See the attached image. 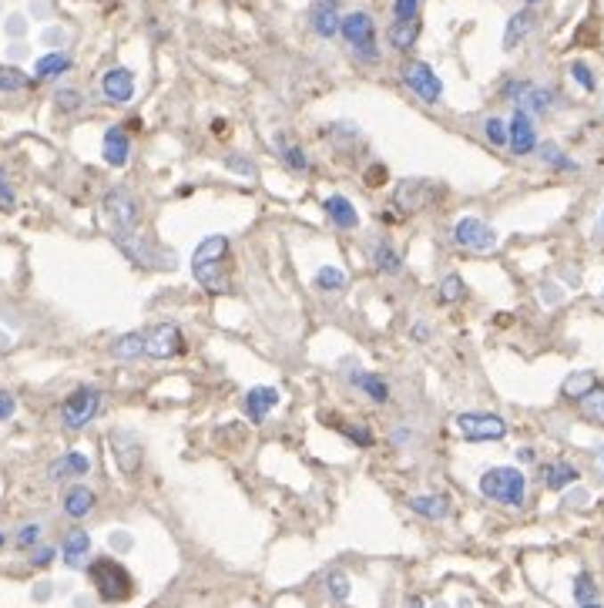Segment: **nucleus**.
Wrapping results in <instances>:
<instances>
[{
	"label": "nucleus",
	"instance_id": "obj_10",
	"mask_svg": "<svg viewBox=\"0 0 604 608\" xmlns=\"http://www.w3.org/2000/svg\"><path fill=\"white\" fill-rule=\"evenodd\" d=\"M453 242L467 252H490L497 246V232L490 229L484 218L477 216H463L453 222Z\"/></svg>",
	"mask_w": 604,
	"mask_h": 608
},
{
	"label": "nucleus",
	"instance_id": "obj_25",
	"mask_svg": "<svg viewBox=\"0 0 604 608\" xmlns=\"http://www.w3.org/2000/svg\"><path fill=\"white\" fill-rule=\"evenodd\" d=\"M353 387H360V393H366L373 404H387L389 400V383L380 374L360 370V374H353Z\"/></svg>",
	"mask_w": 604,
	"mask_h": 608
},
{
	"label": "nucleus",
	"instance_id": "obj_5",
	"mask_svg": "<svg viewBox=\"0 0 604 608\" xmlns=\"http://www.w3.org/2000/svg\"><path fill=\"white\" fill-rule=\"evenodd\" d=\"M87 579L94 581L101 602L108 605H118V602H128L131 592H135V581H131L128 568L115 562V558H94L87 565Z\"/></svg>",
	"mask_w": 604,
	"mask_h": 608
},
{
	"label": "nucleus",
	"instance_id": "obj_13",
	"mask_svg": "<svg viewBox=\"0 0 604 608\" xmlns=\"http://www.w3.org/2000/svg\"><path fill=\"white\" fill-rule=\"evenodd\" d=\"M537 128H534V115H527V111H514L510 115V125H507V148L518 155V159H527V155H534L537 152Z\"/></svg>",
	"mask_w": 604,
	"mask_h": 608
},
{
	"label": "nucleus",
	"instance_id": "obj_3",
	"mask_svg": "<svg viewBox=\"0 0 604 608\" xmlns=\"http://www.w3.org/2000/svg\"><path fill=\"white\" fill-rule=\"evenodd\" d=\"M480 494L503 507H524L527 501V478L520 467H490L480 474Z\"/></svg>",
	"mask_w": 604,
	"mask_h": 608
},
{
	"label": "nucleus",
	"instance_id": "obj_1",
	"mask_svg": "<svg viewBox=\"0 0 604 608\" xmlns=\"http://www.w3.org/2000/svg\"><path fill=\"white\" fill-rule=\"evenodd\" d=\"M118 360H175L185 353V336L175 323H159L151 330L125 333L111 343Z\"/></svg>",
	"mask_w": 604,
	"mask_h": 608
},
{
	"label": "nucleus",
	"instance_id": "obj_15",
	"mask_svg": "<svg viewBox=\"0 0 604 608\" xmlns=\"http://www.w3.org/2000/svg\"><path fill=\"white\" fill-rule=\"evenodd\" d=\"M275 407H279V390L275 387H252L242 400L245 417L252 420V423H265Z\"/></svg>",
	"mask_w": 604,
	"mask_h": 608
},
{
	"label": "nucleus",
	"instance_id": "obj_54",
	"mask_svg": "<svg viewBox=\"0 0 604 608\" xmlns=\"http://www.w3.org/2000/svg\"><path fill=\"white\" fill-rule=\"evenodd\" d=\"M598 457H601V464H604V444H601V448H598Z\"/></svg>",
	"mask_w": 604,
	"mask_h": 608
},
{
	"label": "nucleus",
	"instance_id": "obj_53",
	"mask_svg": "<svg viewBox=\"0 0 604 608\" xmlns=\"http://www.w3.org/2000/svg\"><path fill=\"white\" fill-rule=\"evenodd\" d=\"M581 608H601V605H598V602H588V605H581Z\"/></svg>",
	"mask_w": 604,
	"mask_h": 608
},
{
	"label": "nucleus",
	"instance_id": "obj_11",
	"mask_svg": "<svg viewBox=\"0 0 604 608\" xmlns=\"http://www.w3.org/2000/svg\"><path fill=\"white\" fill-rule=\"evenodd\" d=\"M503 98H510L527 115H547L554 108V91L534 85V81H510L503 87Z\"/></svg>",
	"mask_w": 604,
	"mask_h": 608
},
{
	"label": "nucleus",
	"instance_id": "obj_47",
	"mask_svg": "<svg viewBox=\"0 0 604 608\" xmlns=\"http://www.w3.org/2000/svg\"><path fill=\"white\" fill-rule=\"evenodd\" d=\"M54 562V548H47V545H37V551L30 555V565L34 568H47Z\"/></svg>",
	"mask_w": 604,
	"mask_h": 608
},
{
	"label": "nucleus",
	"instance_id": "obj_43",
	"mask_svg": "<svg viewBox=\"0 0 604 608\" xmlns=\"http://www.w3.org/2000/svg\"><path fill=\"white\" fill-rule=\"evenodd\" d=\"M326 585H330V592L336 602H346V598H349V581H346L343 571H332L330 579H326Z\"/></svg>",
	"mask_w": 604,
	"mask_h": 608
},
{
	"label": "nucleus",
	"instance_id": "obj_20",
	"mask_svg": "<svg viewBox=\"0 0 604 608\" xmlns=\"http://www.w3.org/2000/svg\"><path fill=\"white\" fill-rule=\"evenodd\" d=\"M87 471H91V461H87V454H78V450H71V454H64V457H58V461L51 464V481H68V478H85Z\"/></svg>",
	"mask_w": 604,
	"mask_h": 608
},
{
	"label": "nucleus",
	"instance_id": "obj_29",
	"mask_svg": "<svg viewBox=\"0 0 604 608\" xmlns=\"http://www.w3.org/2000/svg\"><path fill=\"white\" fill-rule=\"evenodd\" d=\"M581 414H584V420H591V423H601L604 427V383L598 380L594 387H591L584 397H581Z\"/></svg>",
	"mask_w": 604,
	"mask_h": 608
},
{
	"label": "nucleus",
	"instance_id": "obj_30",
	"mask_svg": "<svg viewBox=\"0 0 604 608\" xmlns=\"http://www.w3.org/2000/svg\"><path fill=\"white\" fill-rule=\"evenodd\" d=\"M537 155L544 161L547 168H554V172H577V161L567 159L561 148L554 145V142H544V145H537Z\"/></svg>",
	"mask_w": 604,
	"mask_h": 608
},
{
	"label": "nucleus",
	"instance_id": "obj_49",
	"mask_svg": "<svg viewBox=\"0 0 604 608\" xmlns=\"http://www.w3.org/2000/svg\"><path fill=\"white\" fill-rule=\"evenodd\" d=\"M11 414H14V397L7 390H0V420H7Z\"/></svg>",
	"mask_w": 604,
	"mask_h": 608
},
{
	"label": "nucleus",
	"instance_id": "obj_34",
	"mask_svg": "<svg viewBox=\"0 0 604 608\" xmlns=\"http://www.w3.org/2000/svg\"><path fill=\"white\" fill-rule=\"evenodd\" d=\"M463 296H467V290H463V279L457 273H450L440 279V290H437V300H440V306H453L461 303Z\"/></svg>",
	"mask_w": 604,
	"mask_h": 608
},
{
	"label": "nucleus",
	"instance_id": "obj_38",
	"mask_svg": "<svg viewBox=\"0 0 604 608\" xmlns=\"http://www.w3.org/2000/svg\"><path fill=\"white\" fill-rule=\"evenodd\" d=\"M282 161L289 165V172H309V155L302 152V145H282Z\"/></svg>",
	"mask_w": 604,
	"mask_h": 608
},
{
	"label": "nucleus",
	"instance_id": "obj_19",
	"mask_svg": "<svg viewBox=\"0 0 604 608\" xmlns=\"http://www.w3.org/2000/svg\"><path fill=\"white\" fill-rule=\"evenodd\" d=\"M322 209H326V216L336 229H356L360 226V212H356V205L349 202L346 195H330V199H322Z\"/></svg>",
	"mask_w": 604,
	"mask_h": 608
},
{
	"label": "nucleus",
	"instance_id": "obj_32",
	"mask_svg": "<svg viewBox=\"0 0 604 608\" xmlns=\"http://www.w3.org/2000/svg\"><path fill=\"white\" fill-rule=\"evenodd\" d=\"M313 283H316L319 292H343L346 286H349V275H346L339 266H322Z\"/></svg>",
	"mask_w": 604,
	"mask_h": 608
},
{
	"label": "nucleus",
	"instance_id": "obj_7",
	"mask_svg": "<svg viewBox=\"0 0 604 608\" xmlns=\"http://www.w3.org/2000/svg\"><path fill=\"white\" fill-rule=\"evenodd\" d=\"M457 431L470 444H490V440H503L507 437V420L501 414L470 410V414H457Z\"/></svg>",
	"mask_w": 604,
	"mask_h": 608
},
{
	"label": "nucleus",
	"instance_id": "obj_26",
	"mask_svg": "<svg viewBox=\"0 0 604 608\" xmlns=\"http://www.w3.org/2000/svg\"><path fill=\"white\" fill-rule=\"evenodd\" d=\"M68 71H71V58L61 54V51L44 54V58L34 64V78H37V81H51V78H61V74H68Z\"/></svg>",
	"mask_w": 604,
	"mask_h": 608
},
{
	"label": "nucleus",
	"instance_id": "obj_39",
	"mask_svg": "<svg viewBox=\"0 0 604 608\" xmlns=\"http://www.w3.org/2000/svg\"><path fill=\"white\" fill-rule=\"evenodd\" d=\"M484 135H487L490 145L507 148V125H503V118H494V115H490L487 121H484Z\"/></svg>",
	"mask_w": 604,
	"mask_h": 608
},
{
	"label": "nucleus",
	"instance_id": "obj_56",
	"mask_svg": "<svg viewBox=\"0 0 604 608\" xmlns=\"http://www.w3.org/2000/svg\"><path fill=\"white\" fill-rule=\"evenodd\" d=\"M4 541H7V538H4V531H0V548H4Z\"/></svg>",
	"mask_w": 604,
	"mask_h": 608
},
{
	"label": "nucleus",
	"instance_id": "obj_35",
	"mask_svg": "<svg viewBox=\"0 0 604 608\" xmlns=\"http://www.w3.org/2000/svg\"><path fill=\"white\" fill-rule=\"evenodd\" d=\"M575 602H577V605L598 602V581L591 579L588 571H581V575L575 579Z\"/></svg>",
	"mask_w": 604,
	"mask_h": 608
},
{
	"label": "nucleus",
	"instance_id": "obj_37",
	"mask_svg": "<svg viewBox=\"0 0 604 608\" xmlns=\"http://www.w3.org/2000/svg\"><path fill=\"white\" fill-rule=\"evenodd\" d=\"M339 434L346 437V440H353L356 448H373L376 437L370 427H353V423H339Z\"/></svg>",
	"mask_w": 604,
	"mask_h": 608
},
{
	"label": "nucleus",
	"instance_id": "obj_55",
	"mask_svg": "<svg viewBox=\"0 0 604 608\" xmlns=\"http://www.w3.org/2000/svg\"><path fill=\"white\" fill-rule=\"evenodd\" d=\"M524 4H527V7H534V4H541V0H524Z\"/></svg>",
	"mask_w": 604,
	"mask_h": 608
},
{
	"label": "nucleus",
	"instance_id": "obj_12",
	"mask_svg": "<svg viewBox=\"0 0 604 608\" xmlns=\"http://www.w3.org/2000/svg\"><path fill=\"white\" fill-rule=\"evenodd\" d=\"M437 185L433 182H427V178H403L400 185H396V192H393V202L400 205L403 212H423L427 205L437 202Z\"/></svg>",
	"mask_w": 604,
	"mask_h": 608
},
{
	"label": "nucleus",
	"instance_id": "obj_41",
	"mask_svg": "<svg viewBox=\"0 0 604 608\" xmlns=\"http://www.w3.org/2000/svg\"><path fill=\"white\" fill-rule=\"evenodd\" d=\"M571 78H575V81L584 87V91H594V87H598V81H594V71H591L584 61H575V64H571Z\"/></svg>",
	"mask_w": 604,
	"mask_h": 608
},
{
	"label": "nucleus",
	"instance_id": "obj_2",
	"mask_svg": "<svg viewBox=\"0 0 604 608\" xmlns=\"http://www.w3.org/2000/svg\"><path fill=\"white\" fill-rule=\"evenodd\" d=\"M192 275L208 296H229L232 292V242L229 235H208L201 239L192 256Z\"/></svg>",
	"mask_w": 604,
	"mask_h": 608
},
{
	"label": "nucleus",
	"instance_id": "obj_36",
	"mask_svg": "<svg viewBox=\"0 0 604 608\" xmlns=\"http://www.w3.org/2000/svg\"><path fill=\"white\" fill-rule=\"evenodd\" d=\"M28 85H30V78L24 71L0 64V91H24Z\"/></svg>",
	"mask_w": 604,
	"mask_h": 608
},
{
	"label": "nucleus",
	"instance_id": "obj_8",
	"mask_svg": "<svg viewBox=\"0 0 604 608\" xmlns=\"http://www.w3.org/2000/svg\"><path fill=\"white\" fill-rule=\"evenodd\" d=\"M98 410H101L98 387H78L74 393L64 397V404H61V420H64V427L81 431V427H87L91 420L98 417Z\"/></svg>",
	"mask_w": 604,
	"mask_h": 608
},
{
	"label": "nucleus",
	"instance_id": "obj_21",
	"mask_svg": "<svg viewBox=\"0 0 604 608\" xmlns=\"http://www.w3.org/2000/svg\"><path fill=\"white\" fill-rule=\"evenodd\" d=\"M531 30H534V11L531 7H524V11H518V14L507 21V30H503V51H514L518 44H524Z\"/></svg>",
	"mask_w": 604,
	"mask_h": 608
},
{
	"label": "nucleus",
	"instance_id": "obj_14",
	"mask_svg": "<svg viewBox=\"0 0 604 608\" xmlns=\"http://www.w3.org/2000/svg\"><path fill=\"white\" fill-rule=\"evenodd\" d=\"M339 24H343L339 0H313V7H309V28L316 30V37L332 41L339 34Z\"/></svg>",
	"mask_w": 604,
	"mask_h": 608
},
{
	"label": "nucleus",
	"instance_id": "obj_45",
	"mask_svg": "<svg viewBox=\"0 0 604 608\" xmlns=\"http://www.w3.org/2000/svg\"><path fill=\"white\" fill-rule=\"evenodd\" d=\"M58 108L61 111H78L81 108V94L74 87H61L58 91Z\"/></svg>",
	"mask_w": 604,
	"mask_h": 608
},
{
	"label": "nucleus",
	"instance_id": "obj_57",
	"mask_svg": "<svg viewBox=\"0 0 604 608\" xmlns=\"http://www.w3.org/2000/svg\"><path fill=\"white\" fill-rule=\"evenodd\" d=\"M601 222H604V216H601Z\"/></svg>",
	"mask_w": 604,
	"mask_h": 608
},
{
	"label": "nucleus",
	"instance_id": "obj_6",
	"mask_svg": "<svg viewBox=\"0 0 604 608\" xmlns=\"http://www.w3.org/2000/svg\"><path fill=\"white\" fill-rule=\"evenodd\" d=\"M104 216H108V229L118 239V246L125 249L131 242V235L138 232V222H142V209L135 202V195L128 189H111L104 195Z\"/></svg>",
	"mask_w": 604,
	"mask_h": 608
},
{
	"label": "nucleus",
	"instance_id": "obj_22",
	"mask_svg": "<svg viewBox=\"0 0 604 608\" xmlns=\"http://www.w3.org/2000/svg\"><path fill=\"white\" fill-rule=\"evenodd\" d=\"M410 511L423 514L427 522H444L450 514V501H446V494H417V497H410Z\"/></svg>",
	"mask_w": 604,
	"mask_h": 608
},
{
	"label": "nucleus",
	"instance_id": "obj_40",
	"mask_svg": "<svg viewBox=\"0 0 604 608\" xmlns=\"http://www.w3.org/2000/svg\"><path fill=\"white\" fill-rule=\"evenodd\" d=\"M41 535H44L41 524H24V528L17 531V548H37Z\"/></svg>",
	"mask_w": 604,
	"mask_h": 608
},
{
	"label": "nucleus",
	"instance_id": "obj_4",
	"mask_svg": "<svg viewBox=\"0 0 604 608\" xmlns=\"http://www.w3.org/2000/svg\"><path fill=\"white\" fill-rule=\"evenodd\" d=\"M339 37H343L346 47H349L363 64H376V61H380V34H376V21L366 14V11H349V14H343Z\"/></svg>",
	"mask_w": 604,
	"mask_h": 608
},
{
	"label": "nucleus",
	"instance_id": "obj_9",
	"mask_svg": "<svg viewBox=\"0 0 604 608\" xmlns=\"http://www.w3.org/2000/svg\"><path fill=\"white\" fill-rule=\"evenodd\" d=\"M403 81L423 104H437L444 98V81L437 78V71L427 61H406L403 64Z\"/></svg>",
	"mask_w": 604,
	"mask_h": 608
},
{
	"label": "nucleus",
	"instance_id": "obj_44",
	"mask_svg": "<svg viewBox=\"0 0 604 608\" xmlns=\"http://www.w3.org/2000/svg\"><path fill=\"white\" fill-rule=\"evenodd\" d=\"M17 195L11 189V178H7V168H0V209H14Z\"/></svg>",
	"mask_w": 604,
	"mask_h": 608
},
{
	"label": "nucleus",
	"instance_id": "obj_46",
	"mask_svg": "<svg viewBox=\"0 0 604 608\" xmlns=\"http://www.w3.org/2000/svg\"><path fill=\"white\" fill-rule=\"evenodd\" d=\"M387 178H389L387 165H370V168H366V185H370V189H380Z\"/></svg>",
	"mask_w": 604,
	"mask_h": 608
},
{
	"label": "nucleus",
	"instance_id": "obj_52",
	"mask_svg": "<svg viewBox=\"0 0 604 608\" xmlns=\"http://www.w3.org/2000/svg\"><path fill=\"white\" fill-rule=\"evenodd\" d=\"M410 608H423V602L420 598H410Z\"/></svg>",
	"mask_w": 604,
	"mask_h": 608
},
{
	"label": "nucleus",
	"instance_id": "obj_50",
	"mask_svg": "<svg viewBox=\"0 0 604 608\" xmlns=\"http://www.w3.org/2000/svg\"><path fill=\"white\" fill-rule=\"evenodd\" d=\"M413 340H417V343H427V340H430V326H427V323H417V326H413Z\"/></svg>",
	"mask_w": 604,
	"mask_h": 608
},
{
	"label": "nucleus",
	"instance_id": "obj_33",
	"mask_svg": "<svg viewBox=\"0 0 604 608\" xmlns=\"http://www.w3.org/2000/svg\"><path fill=\"white\" fill-rule=\"evenodd\" d=\"M594 383H598V377H594L591 370H577V374H571V377L561 383V393L564 397H571V400H581Z\"/></svg>",
	"mask_w": 604,
	"mask_h": 608
},
{
	"label": "nucleus",
	"instance_id": "obj_51",
	"mask_svg": "<svg viewBox=\"0 0 604 608\" xmlns=\"http://www.w3.org/2000/svg\"><path fill=\"white\" fill-rule=\"evenodd\" d=\"M518 457H520V461H534V450H531V448H524V450L518 454Z\"/></svg>",
	"mask_w": 604,
	"mask_h": 608
},
{
	"label": "nucleus",
	"instance_id": "obj_28",
	"mask_svg": "<svg viewBox=\"0 0 604 608\" xmlns=\"http://www.w3.org/2000/svg\"><path fill=\"white\" fill-rule=\"evenodd\" d=\"M91 507H94V491H91V488L74 484L71 491L64 494V511H68L71 518H87V514H91Z\"/></svg>",
	"mask_w": 604,
	"mask_h": 608
},
{
	"label": "nucleus",
	"instance_id": "obj_18",
	"mask_svg": "<svg viewBox=\"0 0 604 608\" xmlns=\"http://www.w3.org/2000/svg\"><path fill=\"white\" fill-rule=\"evenodd\" d=\"M420 30H423L420 17H410V21H393L389 30H387L389 47H393V51H400V54L413 51V44L420 41Z\"/></svg>",
	"mask_w": 604,
	"mask_h": 608
},
{
	"label": "nucleus",
	"instance_id": "obj_17",
	"mask_svg": "<svg viewBox=\"0 0 604 608\" xmlns=\"http://www.w3.org/2000/svg\"><path fill=\"white\" fill-rule=\"evenodd\" d=\"M101 155H104V161L108 165H115V168H125L131 159V138L128 131L121 128V125H115V128L104 131V142H101Z\"/></svg>",
	"mask_w": 604,
	"mask_h": 608
},
{
	"label": "nucleus",
	"instance_id": "obj_42",
	"mask_svg": "<svg viewBox=\"0 0 604 608\" xmlns=\"http://www.w3.org/2000/svg\"><path fill=\"white\" fill-rule=\"evenodd\" d=\"M420 4H423V0H393V17H396V21L420 17Z\"/></svg>",
	"mask_w": 604,
	"mask_h": 608
},
{
	"label": "nucleus",
	"instance_id": "obj_48",
	"mask_svg": "<svg viewBox=\"0 0 604 608\" xmlns=\"http://www.w3.org/2000/svg\"><path fill=\"white\" fill-rule=\"evenodd\" d=\"M225 165H229V168H235L239 175H256V165H252V161H245V159H239V155L225 159Z\"/></svg>",
	"mask_w": 604,
	"mask_h": 608
},
{
	"label": "nucleus",
	"instance_id": "obj_16",
	"mask_svg": "<svg viewBox=\"0 0 604 608\" xmlns=\"http://www.w3.org/2000/svg\"><path fill=\"white\" fill-rule=\"evenodd\" d=\"M101 91L111 104H128L135 98V74L128 68H111L101 78Z\"/></svg>",
	"mask_w": 604,
	"mask_h": 608
},
{
	"label": "nucleus",
	"instance_id": "obj_31",
	"mask_svg": "<svg viewBox=\"0 0 604 608\" xmlns=\"http://www.w3.org/2000/svg\"><path fill=\"white\" fill-rule=\"evenodd\" d=\"M370 256H373V266L380 269V273L393 275V273H400V269H403V256L393 246H389V242H376Z\"/></svg>",
	"mask_w": 604,
	"mask_h": 608
},
{
	"label": "nucleus",
	"instance_id": "obj_24",
	"mask_svg": "<svg viewBox=\"0 0 604 608\" xmlns=\"http://www.w3.org/2000/svg\"><path fill=\"white\" fill-rule=\"evenodd\" d=\"M87 551H91V538L87 531H71V535L64 538V545H61V558H64V565L68 568H81L87 562Z\"/></svg>",
	"mask_w": 604,
	"mask_h": 608
},
{
	"label": "nucleus",
	"instance_id": "obj_23",
	"mask_svg": "<svg viewBox=\"0 0 604 608\" xmlns=\"http://www.w3.org/2000/svg\"><path fill=\"white\" fill-rule=\"evenodd\" d=\"M111 448H115L118 467H121L125 474H135V471L142 467V444H138L135 437L118 434L115 440H111Z\"/></svg>",
	"mask_w": 604,
	"mask_h": 608
},
{
	"label": "nucleus",
	"instance_id": "obj_27",
	"mask_svg": "<svg viewBox=\"0 0 604 608\" xmlns=\"http://www.w3.org/2000/svg\"><path fill=\"white\" fill-rule=\"evenodd\" d=\"M577 478H581V471L567 461L547 464L544 467V484L551 488V491H564V488H567V484H575Z\"/></svg>",
	"mask_w": 604,
	"mask_h": 608
}]
</instances>
